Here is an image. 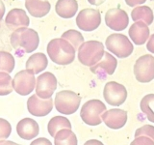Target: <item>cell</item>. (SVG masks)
I'll use <instances>...</instances> for the list:
<instances>
[{
    "instance_id": "44dd1931",
    "label": "cell",
    "mask_w": 154,
    "mask_h": 145,
    "mask_svg": "<svg viewBox=\"0 0 154 145\" xmlns=\"http://www.w3.org/2000/svg\"><path fill=\"white\" fill-rule=\"evenodd\" d=\"M78 10V3L76 0H58L55 5V11L63 18H71Z\"/></svg>"
},
{
    "instance_id": "e0dca14e",
    "label": "cell",
    "mask_w": 154,
    "mask_h": 145,
    "mask_svg": "<svg viewBox=\"0 0 154 145\" xmlns=\"http://www.w3.org/2000/svg\"><path fill=\"white\" fill-rule=\"evenodd\" d=\"M17 133L21 138L30 140L38 137L40 128L38 124L34 119L23 118L17 125Z\"/></svg>"
},
{
    "instance_id": "9a60e30c",
    "label": "cell",
    "mask_w": 154,
    "mask_h": 145,
    "mask_svg": "<svg viewBox=\"0 0 154 145\" xmlns=\"http://www.w3.org/2000/svg\"><path fill=\"white\" fill-rule=\"evenodd\" d=\"M118 66V60L116 59L111 53L104 52L103 57L101 60L96 63L95 65L90 67V70L94 75H97L99 76H112Z\"/></svg>"
},
{
    "instance_id": "ac0fdd59",
    "label": "cell",
    "mask_w": 154,
    "mask_h": 145,
    "mask_svg": "<svg viewBox=\"0 0 154 145\" xmlns=\"http://www.w3.org/2000/svg\"><path fill=\"white\" fill-rule=\"evenodd\" d=\"M129 37L131 38L132 42L137 46H142L146 43L149 38V28L148 25L143 21L134 22L129 28Z\"/></svg>"
},
{
    "instance_id": "cb8c5ba5",
    "label": "cell",
    "mask_w": 154,
    "mask_h": 145,
    "mask_svg": "<svg viewBox=\"0 0 154 145\" xmlns=\"http://www.w3.org/2000/svg\"><path fill=\"white\" fill-rule=\"evenodd\" d=\"M77 137L71 130L63 129L59 130L54 137L55 145H77Z\"/></svg>"
},
{
    "instance_id": "4fadbf2b",
    "label": "cell",
    "mask_w": 154,
    "mask_h": 145,
    "mask_svg": "<svg viewBox=\"0 0 154 145\" xmlns=\"http://www.w3.org/2000/svg\"><path fill=\"white\" fill-rule=\"evenodd\" d=\"M27 109L29 113L37 116V117H43L49 114L53 109V100L47 99L43 100L38 98L35 94L32 95L27 101Z\"/></svg>"
},
{
    "instance_id": "83f0119b",
    "label": "cell",
    "mask_w": 154,
    "mask_h": 145,
    "mask_svg": "<svg viewBox=\"0 0 154 145\" xmlns=\"http://www.w3.org/2000/svg\"><path fill=\"white\" fill-rule=\"evenodd\" d=\"M12 77L9 74L0 72V96H6L13 92Z\"/></svg>"
},
{
    "instance_id": "8992f818",
    "label": "cell",
    "mask_w": 154,
    "mask_h": 145,
    "mask_svg": "<svg viewBox=\"0 0 154 145\" xmlns=\"http://www.w3.org/2000/svg\"><path fill=\"white\" fill-rule=\"evenodd\" d=\"M106 111V105L100 100H90L82 105L80 116L83 122L90 126H97L101 122V115Z\"/></svg>"
},
{
    "instance_id": "d4e9b609",
    "label": "cell",
    "mask_w": 154,
    "mask_h": 145,
    "mask_svg": "<svg viewBox=\"0 0 154 145\" xmlns=\"http://www.w3.org/2000/svg\"><path fill=\"white\" fill-rule=\"evenodd\" d=\"M140 108L149 122L154 123V94H147L142 99Z\"/></svg>"
},
{
    "instance_id": "8fae6325",
    "label": "cell",
    "mask_w": 154,
    "mask_h": 145,
    "mask_svg": "<svg viewBox=\"0 0 154 145\" xmlns=\"http://www.w3.org/2000/svg\"><path fill=\"white\" fill-rule=\"evenodd\" d=\"M57 89L56 76L49 72H45L38 76L36 80V95L38 98L50 99Z\"/></svg>"
},
{
    "instance_id": "836d02e7",
    "label": "cell",
    "mask_w": 154,
    "mask_h": 145,
    "mask_svg": "<svg viewBox=\"0 0 154 145\" xmlns=\"http://www.w3.org/2000/svg\"><path fill=\"white\" fill-rule=\"evenodd\" d=\"M146 1V0H125V3L130 7H135V6H138V5L143 4Z\"/></svg>"
},
{
    "instance_id": "ba28073f",
    "label": "cell",
    "mask_w": 154,
    "mask_h": 145,
    "mask_svg": "<svg viewBox=\"0 0 154 145\" xmlns=\"http://www.w3.org/2000/svg\"><path fill=\"white\" fill-rule=\"evenodd\" d=\"M101 23V14L98 10L87 8L79 12L76 17V24L83 31H94Z\"/></svg>"
},
{
    "instance_id": "e575fe53",
    "label": "cell",
    "mask_w": 154,
    "mask_h": 145,
    "mask_svg": "<svg viewBox=\"0 0 154 145\" xmlns=\"http://www.w3.org/2000/svg\"><path fill=\"white\" fill-rule=\"evenodd\" d=\"M84 145H104V144L97 139H90L88 141H86Z\"/></svg>"
},
{
    "instance_id": "74e56055",
    "label": "cell",
    "mask_w": 154,
    "mask_h": 145,
    "mask_svg": "<svg viewBox=\"0 0 154 145\" xmlns=\"http://www.w3.org/2000/svg\"><path fill=\"white\" fill-rule=\"evenodd\" d=\"M0 145H19V144L10 141V140H1V141H0Z\"/></svg>"
},
{
    "instance_id": "4316f807",
    "label": "cell",
    "mask_w": 154,
    "mask_h": 145,
    "mask_svg": "<svg viewBox=\"0 0 154 145\" xmlns=\"http://www.w3.org/2000/svg\"><path fill=\"white\" fill-rule=\"evenodd\" d=\"M14 58L10 52L0 51V72L10 74L14 69Z\"/></svg>"
},
{
    "instance_id": "8d00e7d4",
    "label": "cell",
    "mask_w": 154,
    "mask_h": 145,
    "mask_svg": "<svg viewBox=\"0 0 154 145\" xmlns=\"http://www.w3.org/2000/svg\"><path fill=\"white\" fill-rule=\"evenodd\" d=\"M106 0H88V2L91 5H94V6H99L102 3H104Z\"/></svg>"
},
{
    "instance_id": "5b68a950",
    "label": "cell",
    "mask_w": 154,
    "mask_h": 145,
    "mask_svg": "<svg viewBox=\"0 0 154 145\" xmlns=\"http://www.w3.org/2000/svg\"><path fill=\"white\" fill-rule=\"evenodd\" d=\"M105 46L107 50L119 58H126L132 54L134 46L131 41L123 34H111L106 39Z\"/></svg>"
},
{
    "instance_id": "30bf717a",
    "label": "cell",
    "mask_w": 154,
    "mask_h": 145,
    "mask_svg": "<svg viewBox=\"0 0 154 145\" xmlns=\"http://www.w3.org/2000/svg\"><path fill=\"white\" fill-rule=\"evenodd\" d=\"M103 97L110 105L119 106L127 99V90L122 84L109 81L104 86Z\"/></svg>"
},
{
    "instance_id": "d6986e66",
    "label": "cell",
    "mask_w": 154,
    "mask_h": 145,
    "mask_svg": "<svg viewBox=\"0 0 154 145\" xmlns=\"http://www.w3.org/2000/svg\"><path fill=\"white\" fill-rule=\"evenodd\" d=\"M28 13L34 18H42L50 12L51 5L48 0H25Z\"/></svg>"
},
{
    "instance_id": "603a6c76",
    "label": "cell",
    "mask_w": 154,
    "mask_h": 145,
    "mask_svg": "<svg viewBox=\"0 0 154 145\" xmlns=\"http://www.w3.org/2000/svg\"><path fill=\"white\" fill-rule=\"evenodd\" d=\"M63 129L71 130L70 121L66 117H65V116H54L48 122L47 130L52 137H54L55 134Z\"/></svg>"
},
{
    "instance_id": "3957f363",
    "label": "cell",
    "mask_w": 154,
    "mask_h": 145,
    "mask_svg": "<svg viewBox=\"0 0 154 145\" xmlns=\"http://www.w3.org/2000/svg\"><path fill=\"white\" fill-rule=\"evenodd\" d=\"M104 52V45L101 42H84L78 48V60L84 66L91 67L101 60Z\"/></svg>"
},
{
    "instance_id": "7c38bea8",
    "label": "cell",
    "mask_w": 154,
    "mask_h": 145,
    "mask_svg": "<svg viewBox=\"0 0 154 145\" xmlns=\"http://www.w3.org/2000/svg\"><path fill=\"white\" fill-rule=\"evenodd\" d=\"M105 23L112 30L122 31L128 26L129 17L124 10L113 8L108 10L105 14Z\"/></svg>"
},
{
    "instance_id": "6da1fadb",
    "label": "cell",
    "mask_w": 154,
    "mask_h": 145,
    "mask_svg": "<svg viewBox=\"0 0 154 145\" xmlns=\"http://www.w3.org/2000/svg\"><path fill=\"white\" fill-rule=\"evenodd\" d=\"M46 50L52 62L58 65H69L74 61L76 50L63 38L51 40L48 43Z\"/></svg>"
},
{
    "instance_id": "d590c367",
    "label": "cell",
    "mask_w": 154,
    "mask_h": 145,
    "mask_svg": "<svg viewBox=\"0 0 154 145\" xmlns=\"http://www.w3.org/2000/svg\"><path fill=\"white\" fill-rule=\"evenodd\" d=\"M5 11H6V9H5V5H4L2 0H0V21H2V18L4 17Z\"/></svg>"
},
{
    "instance_id": "484cf974",
    "label": "cell",
    "mask_w": 154,
    "mask_h": 145,
    "mask_svg": "<svg viewBox=\"0 0 154 145\" xmlns=\"http://www.w3.org/2000/svg\"><path fill=\"white\" fill-rule=\"evenodd\" d=\"M62 38L66 40L70 45L74 47V50H78L79 47L84 43V37L83 35L77 30H73V29H70V30H67L66 32L63 33Z\"/></svg>"
},
{
    "instance_id": "9c48e42d",
    "label": "cell",
    "mask_w": 154,
    "mask_h": 145,
    "mask_svg": "<svg viewBox=\"0 0 154 145\" xmlns=\"http://www.w3.org/2000/svg\"><path fill=\"white\" fill-rule=\"evenodd\" d=\"M13 89L21 96H27L36 87V77L32 72L22 70L17 72L12 81Z\"/></svg>"
},
{
    "instance_id": "ffe728a7",
    "label": "cell",
    "mask_w": 154,
    "mask_h": 145,
    "mask_svg": "<svg viewBox=\"0 0 154 145\" xmlns=\"http://www.w3.org/2000/svg\"><path fill=\"white\" fill-rule=\"evenodd\" d=\"M48 65L47 57L45 53L37 52L32 54L26 61V70L32 72L34 75L40 74L45 70Z\"/></svg>"
},
{
    "instance_id": "f546056e",
    "label": "cell",
    "mask_w": 154,
    "mask_h": 145,
    "mask_svg": "<svg viewBox=\"0 0 154 145\" xmlns=\"http://www.w3.org/2000/svg\"><path fill=\"white\" fill-rule=\"evenodd\" d=\"M12 133V126L7 120L0 118V141L6 140Z\"/></svg>"
},
{
    "instance_id": "2e32d148",
    "label": "cell",
    "mask_w": 154,
    "mask_h": 145,
    "mask_svg": "<svg viewBox=\"0 0 154 145\" xmlns=\"http://www.w3.org/2000/svg\"><path fill=\"white\" fill-rule=\"evenodd\" d=\"M5 22L11 30H17L21 27H28L30 24V19L24 10L14 8L7 14Z\"/></svg>"
},
{
    "instance_id": "4dcf8cb0",
    "label": "cell",
    "mask_w": 154,
    "mask_h": 145,
    "mask_svg": "<svg viewBox=\"0 0 154 145\" xmlns=\"http://www.w3.org/2000/svg\"><path fill=\"white\" fill-rule=\"evenodd\" d=\"M130 145H154V141L146 137H135Z\"/></svg>"
},
{
    "instance_id": "52a82bcc",
    "label": "cell",
    "mask_w": 154,
    "mask_h": 145,
    "mask_svg": "<svg viewBox=\"0 0 154 145\" xmlns=\"http://www.w3.org/2000/svg\"><path fill=\"white\" fill-rule=\"evenodd\" d=\"M134 76L141 83H148L154 79V56L144 54L134 64Z\"/></svg>"
},
{
    "instance_id": "277c9868",
    "label": "cell",
    "mask_w": 154,
    "mask_h": 145,
    "mask_svg": "<svg viewBox=\"0 0 154 145\" xmlns=\"http://www.w3.org/2000/svg\"><path fill=\"white\" fill-rule=\"evenodd\" d=\"M81 103V97L70 90L58 92L54 99V105L61 114L71 115L78 110Z\"/></svg>"
},
{
    "instance_id": "f1b7e54d",
    "label": "cell",
    "mask_w": 154,
    "mask_h": 145,
    "mask_svg": "<svg viewBox=\"0 0 154 145\" xmlns=\"http://www.w3.org/2000/svg\"><path fill=\"white\" fill-rule=\"evenodd\" d=\"M146 137L154 141V127L151 125H144L143 127L137 129L135 132V137Z\"/></svg>"
},
{
    "instance_id": "5bb4252c",
    "label": "cell",
    "mask_w": 154,
    "mask_h": 145,
    "mask_svg": "<svg viewBox=\"0 0 154 145\" xmlns=\"http://www.w3.org/2000/svg\"><path fill=\"white\" fill-rule=\"evenodd\" d=\"M101 119L108 128L119 130L123 128L127 122V112L120 108H112L106 110L101 115Z\"/></svg>"
},
{
    "instance_id": "7402d4cb",
    "label": "cell",
    "mask_w": 154,
    "mask_h": 145,
    "mask_svg": "<svg viewBox=\"0 0 154 145\" xmlns=\"http://www.w3.org/2000/svg\"><path fill=\"white\" fill-rule=\"evenodd\" d=\"M131 18L133 21H143L146 25H150L154 21L153 11L148 6L135 7L131 12Z\"/></svg>"
},
{
    "instance_id": "7a4b0ae2",
    "label": "cell",
    "mask_w": 154,
    "mask_h": 145,
    "mask_svg": "<svg viewBox=\"0 0 154 145\" xmlns=\"http://www.w3.org/2000/svg\"><path fill=\"white\" fill-rule=\"evenodd\" d=\"M40 44V38L36 30L28 27H21L14 30L11 35V45L16 50L24 53L35 51Z\"/></svg>"
},
{
    "instance_id": "1f68e13d",
    "label": "cell",
    "mask_w": 154,
    "mask_h": 145,
    "mask_svg": "<svg viewBox=\"0 0 154 145\" xmlns=\"http://www.w3.org/2000/svg\"><path fill=\"white\" fill-rule=\"evenodd\" d=\"M30 145H52V143L50 140H48L45 137H40L32 141Z\"/></svg>"
},
{
    "instance_id": "d6a6232c",
    "label": "cell",
    "mask_w": 154,
    "mask_h": 145,
    "mask_svg": "<svg viewBox=\"0 0 154 145\" xmlns=\"http://www.w3.org/2000/svg\"><path fill=\"white\" fill-rule=\"evenodd\" d=\"M146 48L149 52L154 53V34L151 36H149L148 42L146 43Z\"/></svg>"
}]
</instances>
